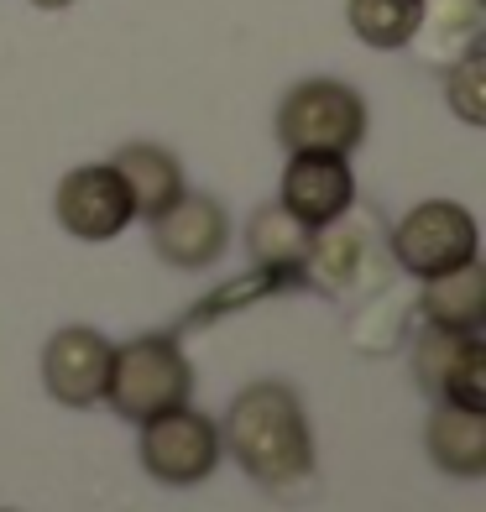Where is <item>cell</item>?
<instances>
[{
  "mask_svg": "<svg viewBox=\"0 0 486 512\" xmlns=\"http://www.w3.org/2000/svg\"><path fill=\"white\" fill-rule=\"evenodd\" d=\"M32 6H37V11H68L74 0H32Z\"/></svg>",
  "mask_w": 486,
  "mask_h": 512,
  "instance_id": "obj_18",
  "label": "cell"
},
{
  "mask_svg": "<svg viewBox=\"0 0 486 512\" xmlns=\"http://www.w3.org/2000/svg\"><path fill=\"white\" fill-rule=\"evenodd\" d=\"M277 204L309 230L335 225L340 215L356 209V173L351 157L340 152H288L283 183H277Z\"/></svg>",
  "mask_w": 486,
  "mask_h": 512,
  "instance_id": "obj_9",
  "label": "cell"
},
{
  "mask_svg": "<svg viewBox=\"0 0 486 512\" xmlns=\"http://www.w3.org/2000/svg\"><path fill=\"white\" fill-rule=\"evenodd\" d=\"M0 512H11V507H0Z\"/></svg>",
  "mask_w": 486,
  "mask_h": 512,
  "instance_id": "obj_19",
  "label": "cell"
},
{
  "mask_svg": "<svg viewBox=\"0 0 486 512\" xmlns=\"http://www.w3.org/2000/svg\"><path fill=\"white\" fill-rule=\"evenodd\" d=\"M53 215L74 241L100 246V241L121 236V230L136 220V209H131V194H126V183L110 162H84V168H68L58 178Z\"/></svg>",
  "mask_w": 486,
  "mask_h": 512,
  "instance_id": "obj_6",
  "label": "cell"
},
{
  "mask_svg": "<svg viewBox=\"0 0 486 512\" xmlns=\"http://www.w3.org/2000/svg\"><path fill=\"white\" fill-rule=\"evenodd\" d=\"M419 314L434 330H455V335H476L486 324V267L466 262L455 272H439L424 283Z\"/></svg>",
  "mask_w": 486,
  "mask_h": 512,
  "instance_id": "obj_14",
  "label": "cell"
},
{
  "mask_svg": "<svg viewBox=\"0 0 486 512\" xmlns=\"http://www.w3.org/2000/svg\"><path fill=\"white\" fill-rule=\"evenodd\" d=\"M152 225V251L178 272H204L215 267L230 246V215L215 194H189L183 189L173 209H162Z\"/></svg>",
  "mask_w": 486,
  "mask_h": 512,
  "instance_id": "obj_8",
  "label": "cell"
},
{
  "mask_svg": "<svg viewBox=\"0 0 486 512\" xmlns=\"http://www.w3.org/2000/svg\"><path fill=\"white\" fill-rule=\"evenodd\" d=\"M189 398H194V366L173 335H136L110 351L105 403L121 418H131V424H147V418L168 408H183Z\"/></svg>",
  "mask_w": 486,
  "mask_h": 512,
  "instance_id": "obj_2",
  "label": "cell"
},
{
  "mask_svg": "<svg viewBox=\"0 0 486 512\" xmlns=\"http://www.w3.org/2000/svg\"><path fill=\"white\" fill-rule=\"evenodd\" d=\"M110 351L115 345L89 330V324H63V330L42 345V387L63 408H95L105 403L110 387Z\"/></svg>",
  "mask_w": 486,
  "mask_h": 512,
  "instance_id": "obj_10",
  "label": "cell"
},
{
  "mask_svg": "<svg viewBox=\"0 0 486 512\" xmlns=\"http://www.w3.org/2000/svg\"><path fill=\"white\" fill-rule=\"evenodd\" d=\"M445 105L466 126H486V42L445 63Z\"/></svg>",
  "mask_w": 486,
  "mask_h": 512,
  "instance_id": "obj_17",
  "label": "cell"
},
{
  "mask_svg": "<svg viewBox=\"0 0 486 512\" xmlns=\"http://www.w3.org/2000/svg\"><path fill=\"white\" fill-rule=\"evenodd\" d=\"M136 455H142V471L157 481V486H173V492H183V486H199L215 476L220 465V424H210L204 413H194L189 403L183 408H168L142 424V445H136Z\"/></svg>",
  "mask_w": 486,
  "mask_h": 512,
  "instance_id": "obj_5",
  "label": "cell"
},
{
  "mask_svg": "<svg viewBox=\"0 0 486 512\" xmlns=\"http://www.w3.org/2000/svg\"><path fill=\"white\" fill-rule=\"evenodd\" d=\"M413 377H419V387L434 403L486 413V340H481V330L455 335V330L424 324L419 345H413Z\"/></svg>",
  "mask_w": 486,
  "mask_h": 512,
  "instance_id": "obj_7",
  "label": "cell"
},
{
  "mask_svg": "<svg viewBox=\"0 0 486 512\" xmlns=\"http://www.w3.org/2000/svg\"><path fill=\"white\" fill-rule=\"evenodd\" d=\"M424 0H345V21L351 32L377 53H398L413 48V32H419Z\"/></svg>",
  "mask_w": 486,
  "mask_h": 512,
  "instance_id": "obj_16",
  "label": "cell"
},
{
  "mask_svg": "<svg viewBox=\"0 0 486 512\" xmlns=\"http://www.w3.org/2000/svg\"><path fill=\"white\" fill-rule=\"evenodd\" d=\"M220 450L236 455V465L262 492H288L314 476V429L288 382L241 387L220 424Z\"/></svg>",
  "mask_w": 486,
  "mask_h": 512,
  "instance_id": "obj_1",
  "label": "cell"
},
{
  "mask_svg": "<svg viewBox=\"0 0 486 512\" xmlns=\"http://www.w3.org/2000/svg\"><path fill=\"white\" fill-rule=\"evenodd\" d=\"M486 32V6L481 0H424V16H419V32L413 42L429 53V58H460L466 48H476Z\"/></svg>",
  "mask_w": 486,
  "mask_h": 512,
  "instance_id": "obj_15",
  "label": "cell"
},
{
  "mask_svg": "<svg viewBox=\"0 0 486 512\" xmlns=\"http://www.w3.org/2000/svg\"><path fill=\"white\" fill-rule=\"evenodd\" d=\"M246 246H251V262L257 272L277 277V283H304V262H309V246H314V230L304 220H293L283 204H262L257 215L246 220Z\"/></svg>",
  "mask_w": 486,
  "mask_h": 512,
  "instance_id": "obj_12",
  "label": "cell"
},
{
  "mask_svg": "<svg viewBox=\"0 0 486 512\" xmlns=\"http://www.w3.org/2000/svg\"><path fill=\"white\" fill-rule=\"evenodd\" d=\"M424 445H429V460L445 476H460V481L486 476V413L434 403L429 429H424Z\"/></svg>",
  "mask_w": 486,
  "mask_h": 512,
  "instance_id": "obj_13",
  "label": "cell"
},
{
  "mask_svg": "<svg viewBox=\"0 0 486 512\" xmlns=\"http://www.w3.org/2000/svg\"><path fill=\"white\" fill-rule=\"evenodd\" d=\"M392 262H398L408 277H419V283H429V277L439 272H455L476 262V246H481V225L466 204L455 199H424L413 204L408 215L392 225Z\"/></svg>",
  "mask_w": 486,
  "mask_h": 512,
  "instance_id": "obj_4",
  "label": "cell"
},
{
  "mask_svg": "<svg viewBox=\"0 0 486 512\" xmlns=\"http://www.w3.org/2000/svg\"><path fill=\"white\" fill-rule=\"evenodd\" d=\"M366 110L361 89L345 79H298L283 100H277L272 131L283 152H340L351 157L366 142Z\"/></svg>",
  "mask_w": 486,
  "mask_h": 512,
  "instance_id": "obj_3",
  "label": "cell"
},
{
  "mask_svg": "<svg viewBox=\"0 0 486 512\" xmlns=\"http://www.w3.org/2000/svg\"><path fill=\"white\" fill-rule=\"evenodd\" d=\"M110 168L121 173L136 220H157L162 209H173L178 194L189 189V183H183V162L168 147H157V142H126L121 152L110 157Z\"/></svg>",
  "mask_w": 486,
  "mask_h": 512,
  "instance_id": "obj_11",
  "label": "cell"
}]
</instances>
